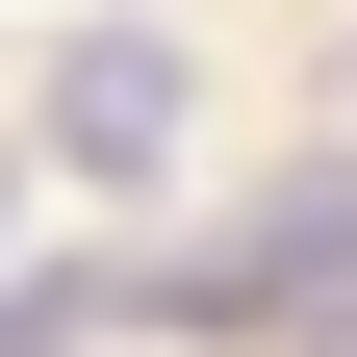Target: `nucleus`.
I'll return each instance as SVG.
<instances>
[{
  "mask_svg": "<svg viewBox=\"0 0 357 357\" xmlns=\"http://www.w3.org/2000/svg\"><path fill=\"white\" fill-rule=\"evenodd\" d=\"M178 128H204V77H178L153 26H77L52 52V153L77 178H178Z\"/></svg>",
  "mask_w": 357,
  "mask_h": 357,
  "instance_id": "nucleus-1",
  "label": "nucleus"
},
{
  "mask_svg": "<svg viewBox=\"0 0 357 357\" xmlns=\"http://www.w3.org/2000/svg\"><path fill=\"white\" fill-rule=\"evenodd\" d=\"M0 357H77V281H26V306H0Z\"/></svg>",
  "mask_w": 357,
  "mask_h": 357,
  "instance_id": "nucleus-2",
  "label": "nucleus"
}]
</instances>
